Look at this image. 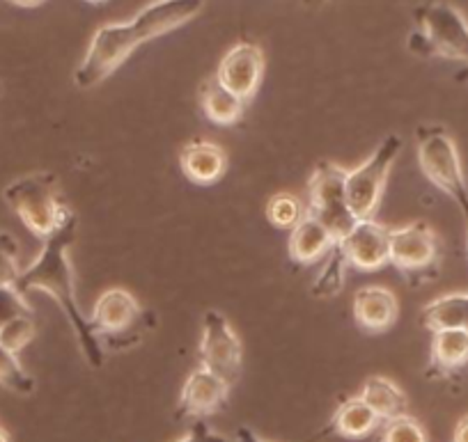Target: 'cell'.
Returning a JSON list of instances; mask_svg holds the SVG:
<instances>
[{
  "label": "cell",
  "instance_id": "8fae6325",
  "mask_svg": "<svg viewBox=\"0 0 468 442\" xmlns=\"http://www.w3.org/2000/svg\"><path fill=\"white\" fill-rule=\"evenodd\" d=\"M264 67H267V58L262 48L253 42H239L220 58L216 79L241 101L249 103L262 85Z\"/></svg>",
  "mask_w": 468,
  "mask_h": 442
},
{
  "label": "cell",
  "instance_id": "277c9868",
  "mask_svg": "<svg viewBox=\"0 0 468 442\" xmlns=\"http://www.w3.org/2000/svg\"><path fill=\"white\" fill-rule=\"evenodd\" d=\"M416 30L409 35V51L420 58H443L468 65V21L443 0H430L413 10Z\"/></svg>",
  "mask_w": 468,
  "mask_h": 442
},
{
  "label": "cell",
  "instance_id": "7c38bea8",
  "mask_svg": "<svg viewBox=\"0 0 468 442\" xmlns=\"http://www.w3.org/2000/svg\"><path fill=\"white\" fill-rule=\"evenodd\" d=\"M346 261L363 273L379 270L390 264V227L375 218L356 220L345 238H340Z\"/></svg>",
  "mask_w": 468,
  "mask_h": 442
},
{
  "label": "cell",
  "instance_id": "ffe728a7",
  "mask_svg": "<svg viewBox=\"0 0 468 442\" xmlns=\"http://www.w3.org/2000/svg\"><path fill=\"white\" fill-rule=\"evenodd\" d=\"M358 396L375 410L377 417H379L381 422L399 417V415L407 413L409 408L407 392H404L398 383L390 381V378L386 376L367 378V381L363 383V390Z\"/></svg>",
  "mask_w": 468,
  "mask_h": 442
},
{
  "label": "cell",
  "instance_id": "30bf717a",
  "mask_svg": "<svg viewBox=\"0 0 468 442\" xmlns=\"http://www.w3.org/2000/svg\"><path fill=\"white\" fill-rule=\"evenodd\" d=\"M197 358H200V367L209 369L211 374L220 376L229 385L239 381L244 346H241V340L232 328V323L218 310H207L202 314V335L200 344H197Z\"/></svg>",
  "mask_w": 468,
  "mask_h": 442
},
{
  "label": "cell",
  "instance_id": "d6a6232c",
  "mask_svg": "<svg viewBox=\"0 0 468 442\" xmlns=\"http://www.w3.org/2000/svg\"><path fill=\"white\" fill-rule=\"evenodd\" d=\"M0 442H12L10 431H7V428L3 426V424H0Z\"/></svg>",
  "mask_w": 468,
  "mask_h": 442
},
{
  "label": "cell",
  "instance_id": "ba28073f",
  "mask_svg": "<svg viewBox=\"0 0 468 442\" xmlns=\"http://www.w3.org/2000/svg\"><path fill=\"white\" fill-rule=\"evenodd\" d=\"M346 170L333 161H319L308 179V211L310 216L326 225L333 237L340 241L349 234L356 218L346 205Z\"/></svg>",
  "mask_w": 468,
  "mask_h": 442
},
{
  "label": "cell",
  "instance_id": "6da1fadb",
  "mask_svg": "<svg viewBox=\"0 0 468 442\" xmlns=\"http://www.w3.org/2000/svg\"><path fill=\"white\" fill-rule=\"evenodd\" d=\"M207 0H154L129 21L99 26L83 60L74 71L80 89H92L115 74L143 44L182 28L205 10Z\"/></svg>",
  "mask_w": 468,
  "mask_h": 442
},
{
  "label": "cell",
  "instance_id": "7a4b0ae2",
  "mask_svg": "<svg viewBox=\"0 0 468 442\" xmlns=\"http://www.w3.org/2000/svg\"><path fill=\"white\" fill-rule=\"evenodd\" d=\"M76 229H79V218L74 214L56 234L44 238L37 259L21 268L15 287L21 296H28L30 291H44L53 296L74 331L85 363L92 369H101L106 363V351L94 335L90 317L80 310L79 296H76L74 266H71V246L76 241Z\"/></svg>",
  "mask_w": 468,
  "mask_h": 442
},
{
  "label": "cell",
  "instance_id": "2e32d148",
  "mask_svg": "<svg viewBox=\"0 0 468 442\" xmlns=\"http://www.w3.org/2000/svg\"><path fill=\"white\" fill-rule=\"evenodd\" d=\"M335 243L337 238L333 237L331 229L305 211V216L299 220V225L290 229L287 250H290V257L296 264L310 266L314 264V261L322 259V257H326Z\"/></svg>",
  "mask_w": 468,
  "mask_h": 442
},
{
  "label": "cell",
  "instance_id": "cb8c5ba5",
  "mask_svg": "<svg viewBox=\"0 0 468 442\" xmlns=\"http://www.w3.org/2000/svg\"><path fill=\"white\" fill-rule=\"evenodd\" d=\"M305 216V205L292 193H278L267 205V220L278 229H292Z\"/></svg>",
  "mask_w": 468,
  "mask_h": 442
},
{
  "label": "cell",
  "instance_id": "d6986e66",
  "mask_svg": "<svg viewBox=\"0 0 468 442\" xmlns=\"http://www.w3.org/2000/svg\"><path fill=\"white\" fill-rule=\"evenodd\" d=\"M420 323L431 332L468 328V291L443 293L420 312Z\"/></svg>",
  "mask_w": 468,
  "mask_h": 442
},
{
  "label": "cell",
  "instance_id": "e0dca14e",
  "mask_svg": "<svg viewBox=\"0 0 468 442\" xmlns=\"http://www.w3.org/2000/svg\"><path fill=\"white\" fill-rule=\"evenodd\" d=\"M197 97H200L202 112L207 115V120L214 121L218 126H232L241 120L246 110V101H241L237 94L229 92L223 83L214 76L202 80L200 89H197Z\"/></svg>",
  "mask_w": 468,
  "mask_h": 442
},
{
  "label": "cell",
  "instance_id": "5b68a950",
  "mask_svg": "<svg viewBox=\"0 0 468 442\" xmlns=\"http://www.w3.org/2000/svg\"><path fill=\"white\" fill-rule=\"evenodd\" d=\"M418 165L431 186L450 197L468 220V184L463 177L457 142L443 124H420L416 129Z\"/></svg>",
  "mask_w": 468,
  "mask_h": 442
},
{
  "label": "cell",
  "instance_id": "1f68e13d",
  "mask_svg": "<svg viewBox=\"0 0 468 442\" xmlns=\"http://www.w3.org/2000/svg\"><path fill=\"white\" fill-rule=\"evenodd\" d=\"M5 3H10V5L15 7H26V10H30V7L44 5L47 0H5Z\"/></svg>",
  "mask_w": 468,
  "mask_h": 442
},
{
  "label": "cell",
  "instance_id": "83f0119b",
  "mask_svg": "<svg viewBox=\"0 0 468 442\" xmlns=\"http://www.w3.org/2000/svg\"><path fill=\"white\" fill-rule=\"evenodd\" d=\"M24 314H33L28 299L16 291L15 284H0V326Z\"/></svg>",
  "mask_w": 468,
  "mask_h": 442
},
{
  "label": "cell",
  "instance_id": "44dd1931",
  "mask_svg": "<svg viewBox=\"0 0 468 442\" xmlns=\"http://www.w3.org/2000/svg\"><path fill=\"white\" fill-rule=\"evenodd\" d=\"M430 363L439 374H454L468 364V328L431 332Z\"/></svg>",
  "mask_w": 468,
  "mask_h": 442
},
{
  "label": "cell",
  "instance_id": "e575fe53",
  "mask_svg": "<svg viewBox=\"0 0 468 442\" xmlns=\"http://www.w3.org/2000/svg\"><path fill=\"white\" fill-rule=\"evenodd\" d=\"M85 3H90V5H101V3H106V0H85Z\"/></svg>",
  "mask_w": 468,
  "mask_h": 442
},
{
  "label": "cell",
  "instance_id": "d4e9b609",
  "mask_svg": "<svg viewBox=\"0 0 468 442\" xmlns=\"http://www.w3.org/2000/svg\"><path fill=\"white\" fill-rule=\"evenodd\" d=\"M35 335H37L35 317L33 314H24V317H16L0 326V346H5L7 351L19 355L35 340Z\"/></svg>",
  "mask_w": 468,
  "mask_h": 442
},
{
  "label": "cell",
  "instance_id": "52a82bcc",
  "mask_svg": "<svg viewBox=\"0 0 468 442\" xmlns=\"http://www.w3.org/2000/svg\"><path fill=\"white\" fill-rule=\"evenodd\" d=\"M402 150V135L388 133L358 168L346 170L345 193L346 205H349V211L354 214V218H375L377 209L381 205V197H384V188L390 177V170H393L395 161L399 159Z\"/></svg>",
  "mask_w": 468,
  "mask_h": 442
},
{
  "label": "cell",
  "instance_id": "9c48e42d",
  "mask_svg": "<svg viewBox=\"0 0 468 442\" xmlns=\"http://www.w3.org/2000/svg\"><path fill=\"white\" fill-rule=\"evenodd\" d=\"M390 264L411 282L439 275L441 241L434 229L422 220L390 229Z\"/></svg>",
  "mask_w": 468,
  "mask_h": 442
},
{
  "label": "cell",
  "instance_id": "3957f363",
  "mask_svg": "<svg viewBox=\"0 0 468 442\" xmlns=\"http://www.w3.org/2000/svg\"><path fill=\"white\" fill-rule=\"evenodd\" d=\"M3 200L42 241L74 216L60 200V179L53 173H33L15 179L3 191Z\"/></svg>",
  "mask_w": 468,
  "mask_h": 442
},
{
  "label": "cell",
  "instance_id": "ac0fdd59",
  "mask_svg": "<svg viewBox=\"0 0 468 442\" xmlns=\"http://www.w3.org/2000/svg\"><path fill=\"white\" fill-rule=\"evenodd\" d=\"M328 426H331V433L358 440V437H367L370 433H375L381 426V419L361 396H351L337 405Z\"/></svg>",
  "mask_w": 468,
  "mask_h": 442
},
{
  "label": "cell",
  "instance_id": "4fadbf2b",
  "mask_svg": "<svg viewBox=\"0 0 468 442\" xmlns=\"http://www.w3.org/2000/svg\"><path fill=\"white\" fill-rule=\"evenodd\" d=\"M229 390H232V385L225 383L220 376H216V374H211L209 369H193L186 381H184L182 392H179L177 413L182 417L193 419L209 417V415L225 408Z\"/></svg>",
  "mask_w": 468,
  "mask_h": 442
},
{
  "label": "cell",
  "instance_id": "836d02e7",
  "mask_svg": "<svg viewBox=\"0 0 468 442\" xmlns=\"http://www.w3.org/2000/svg\"><path fill=\"white\" fill-rule=\"evenodd\" d=\"M457 80H468V65H466V69L457 76Z\"/></svg>",
  "mask_w": 468,
  "mask_h": 442
},
{
  "label": "cell",
  "instance_id": "4316f807",
  "mask_svg": "<svg viewBox=\"0 0 468 442\" xmlns=\"http://www.w3.org/2000/svg\"><path fill=\"white\" fill-rule=\"evenodd\" d=\"M19 275V241L10 232H0V284H16Z\"/></svg>",
  "mask_w": 468,
  "mask_h": 442
},
{
  "label": "cell",
  "instance_id": "9a60e30c",
  "mask_svg": "<svg viewBox=\"0 0 468 442\" xmlns=\"http://www.w3.org/2000/svg\"><path fill=\"white\" fill-rule=\"evenodd\" d=\"M179 168L193 184L209 186L228 170V154L211 140H188L179 152Z\"/></svg>",
  "mask_w": 468,
  "mask_h": 442
},
{
  "label": "cell",
  "instance_id": "7402d4cb",
  "mask_svg": "<svg viewBox=\"0 0 468 442\" xmlns=\"http://www.w3.org/2000/svg\"><path fill=\"white\" fill-rule=\"evenodd\" d=\"M346 266H349V261H346L345 250H342L340 241H337L326 255V266L314 278L313 289H310L314 299H333V296H337L342 291L346 278Z\"/></svg>",
  "mask_w": 468,
  "mask_h": 442
},
{
  "label": "cell",
  "instance_id": "603a6c76",
  "mask_svg": "<svg viewBox=\"0 0 468 442\" xmlns=\"http://www.w3.org/2000/svg\"><path fill=\"white\" fill-rule=\"evenodd\" d=\"M0 387L21 396H30L35 392V378L19 363V355L5 346H0Z\"/></svg>",
  "mask_w": 468,
  "mask_h": 442
},
{
  "label": "cell",
  "instance_id": "484cf974",
  "mask_svg": "<svg viewBox=\"0 0 468 442\" xmlns=\"http://www.w3.org/2000/svg\"><path fill=\"white\" fill-rule=\"evenodd\" d=\"M379 442H427V433L422 424L409 413L384 422Z\"/></svg>",
  "mask_w": 468,
  "mask_h": 442
},
{
  "label": "cell",
  "instance_id": "8992f818",
  "mask_svg": "<svg viewBox=\"0 0 468 442\" xmlns=\"http://www.w3.org/2000/svg\"><path fill=\"white\" fill-rule=\"evenodd\" d=\"M147 321V312L132 291L122 287L106 289L94 303L92 314H90V323L101 342L103 351H122L129 346H136L145 335V328H152Z\"/></svg>",
  "mask_w": 468,
  "mask_h": 442
},
{
  "label": "cell",
  "instance_id": "f546056e",
  "mask_svg": "<svg viewBox=\"0 0 468 442\" xmlns=\"http://www.w3.org/2000/svg\"><path fill=\"white\" fill-rule=\"evenodd\" d=\"M328 433H331V426H324L322 431L319 433H314L313 437H308V440H303V442H319L322 440L324 436H328ZM229 442H267V440H262V437L258 436V433L253 431V428H249V426H239L237 428V433H234V437Z\"/></svg>",
  "mask_w": 468,
  "mask_h": 442
},
{
  "label": "cell",
  "instance_id": "5bb4252c",
  "mask_svg": "<svg viewBox=\"0 0 468 442\" xmlns=\"http://www.w3.org/2000/svg\"><path fill=\"white\" fill-rule=\"evenodd\" d=\"M399 317V300L393 289L367 284L354 293V319L366 332H386Z\"/></svg>",
  "mask_w": 468,
  "mask_h": 442
},
{
  "label": "cell",
  "instance_id": "f1b7e54d",
  "mask_svg": "<svg viewBox=\"0 0 468 442\" xmlns=\"http://www.w3.org/2000/svg\"><path fill=\"white\" fill-rule=\"evenodd\" d=\"M175 442H229V440L225 436H220V433L211 431V426L207 422L197 419V422Z\"/></svg>",
  "mask_w": 468,
  "mask_h": 442
},
{
  "label": "cell",
  "instance_id": "4dcf8cb0",
  "mask_svg": "<svg viewBox=\"0 0 468 442\" xmlns=\"http://www.w3.org/2000/svg\"><path fill=\"white\" fill-rule=\"evenodd\" d=\"M452 442H468V415H463L457 422V426H454Z\"/></svg>",
  "mask_w": 468,
  "mask_h": 442
}]
</instances>
